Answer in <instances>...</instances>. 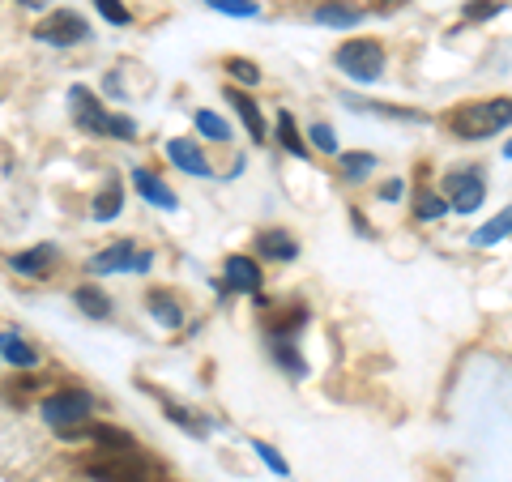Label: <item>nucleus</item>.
Here are the masks:
<instances>
[{
    "instance_id": "f257e3e1",
    "label": "nucleus",
    "mask_w": 512,
    "mask_h": 482,
    "mask_svg": "<svg viewBox=\"0 0 512 482\" xmlns=\"http://www.w3.org/2000/svg\"><path fill=\"white\" fill-rule=\"evenodd\" d=\"M512 124V94L508 99H483V103H466L448 116V128L461 141H487L495 133H504Z\"/></svg>"
},
{
    "instance_id": "f03ea898",
    "label": "nucleus",
    "mask_w": 512,
    "mask_h": 482,
    "mask_svg": "<svg viewBox=\"0 0 512 482\" xmlns=\"http://www.w3.org/2000/svg\"><path fill=\"white\" fill-rule=\"evenodd\" d=\"M69 103H73V120L86 128L90 137H120V141H133L137 137V124L124 120V116H111V111L94 99L86 86H73L69 90Z\"/></svg>"
},
{
    "instance_id": "7ed1b4c3",
    "label": "nucleus",
    "mask_w": 512,
    "mask_h": 482,
    "mask_svg": "<svg viewBox=\"0 0 512 482\" xmlns=\"http://www.w3.org/2000/svg\"><path fill=\"white\" fill-rule=\"evenodd\" d=\"M333 60H338V69L346 77H355V82H376L384 73V47L376 39H346Z\"/></svg>"
},
{
    "instance_id": "20e7f679",
    "label": "nucleus",
    "mask_w": 512,
    "mask_h": 482,
    "mask_svg": "<svg viewBox=\"0 0 512 482\" xmlns=\"http://www.w3.org/2000/svg\"><path fill=\"white\" fill-rule=\"evenodd\" d=\"M90 410H94V401L82 389H60V393H52L43 401V419L52 423L60 436H64V431H73V427H86Z\"/></svg>"
},
{
    "instance_id": "39448f33",
    "label": "nucleus",
    "mask_w": 512,
    "mask_h": 482,
    "mask_svg": "<svg viewBox=\"0 0 512 482\" xmlns=\"http://www.w3.org/2000/svg\"><path fill=\"white\" fill-rule=\"evenodd\" d=\"M86 474L94 482H146V461L133 457V448L128 453H111V457H99V461H90L86 465Z\"/></svg>"
},
{
    "instance_id": "423d86ee",
    "label": "nucleus",
    "mask_w": 512,
    "mask_h": 482,
    "mask_svg": "<svg viewBox=\"0 0 512 482\" xmlns=\"http://www.w3.org/2000/svg\"><path fill=\"white\" fill-rule=\"evenodd\" d=\"M35 35H39L43 43H52V47H73V43H82V39L90 35V26H86L82 13H73V9H56L52 18H43V22H39Z\"/></svg>"
},
{
    "instance_id": "0eeeda50",
    "label": "nucleus",
    "mask_w": 512,
    "mask_h": 482,
    "mask_svg": "<svg viewBox=\"0 0 512 482\" xmlns=\"http://www.w3.org/2000/svg\"><path fill=\"white\" fill-rule=\"evenodd\" d=\"M444 188H448V210H457V214H474L487 197V184L478 171H453L444 180Z\"/></svg>"
},
{
    "instance_id": "6e6552de",
    "label": "nucleus",
    "mask_w": 512,
    "mask_h": 482,
    "mask_svg": "<svg viewBox=\"0 0 512 482\" xmlns=\"http://www.w3.org/2000/svg\"><path fill=\"white\" fill-rule=\"evenodd\" d=\"M303 325H308V308L303 303H261V329L269 337H291Z\"/></svg>"
},
{
    "instance_id": "1a4fd4ad",
    "label": "nucleus",
    "mask_w": 512,
    "mask_h": 482,
    "mask_svg": "<svg viewBox=\"0 0 512 482\" xmlns=\"http://www.w3.org/2000/svg\"><path fill=\"white\" fill-rule=\"evenodd\" d=\"M167 158L180 171H188V175H214L210 171V158L201 154V146L197 141H184V137H175V141H167Z\"/></svg>"
},
{
    "instance_id": "9d476101",
    "label": "nucleus",
    "mask_w": 512,
    "mask_h": 482,
    "mask_svg": "<svg viewBox=\"0 0 512 482\" xmlns=\"http://www.w3.org/2000/svg\"><path fill=\"white\" fill-rule=\"evenodd\" d=\"M227 286L231 291L256 295L261 291V265H256L252 256H227Z\"/></svg>"
},
{
    "instance_id": "9b49d317",
    "label": "nucleus",
    "mask_w": 512,
    "mask_h": 482,
    "mask_svg": "<svg viewBox=\"0 0 512 482\" xmlns=\"http://www.w3.org/2000/svg\"><path fill=\"white\" fill-rule=\"evenodd\" d=\"M256 252H261L265 261H295L299 244H295L291 231H261L256 235Z\"/></svg>"
},
{
    "instance_id": "f8f14e48",
    "label": "nucleus",
    "mask_w": 512,
    "mask_h": 482,
    "mask_svg": "<svg viewBox=\"0 0 512 482\" xmlns=\"http://www.w3.org/2000/svg\"><path fill=\"white\" fill-rule=\"evenodd\" d=\"M312 18H316V22H325V26L346 30V26H359V22H363V9H359V5H350V0H325V5H316V9H312Z\"/></svg>"
},
{
    "instance_id": "ddd939ff",
    "label": "nucleus",
    "mask_w": 512,
    "mask_h": 482,
    "mask_svg": "<svg viewBox=\"0 0 512 482\" xmlns=\"http://www.w3.org/2000/svg\"><path fill=\"white\" fill-rule=\"evenodd\" d=\"M52 261H56V248L39 244L30 252H18L9 265H13V273H26V278H47V273H52Z\"/></svg>"
},
{
    "instance_id": "4468645a",
    "label": "nucleus",
    "mask_w": 512,
    "mask_h": 482,
    "mask_svg": "<svg viewBox=\"0 0 512 482\" xmlns=\"http://www.w3.org/2000/svg\"><path fill=\"white\" fill-rule=\"evenodd\" d=\"M133 261H137L133 244H128V239H120V244H111L107 252L94 256V261H90V273H124V269H133Z\"/></svg>"
},
{
    "instance_id": "2eb2a0df",
    "label": "nucleus",
    "mask_w": 512,
    "mask_h": 482,
    "mask_svg": "<svg viewBox=\"0 0 512 482\" xmlns=\"http://www.w3.org/2000/svg\"><path fill=\"white\" fill-rule=\"evenodd\" d=\"M133 184H137V192H141V197H146L150 205H158V210H175V205H180V201H175V192L163 184V180H158V175H150V171H133Z\"/></svg>"
},
{
    "instance_id": "dca6fc26",
    "label": "nucleus",
    "mask_w": 512,
    "mask_h": 482,
    "mask_svg": "<svg viewBox=\"0 0 512 482\" xmlns=\"http://www.w3.org/2000/svg\"><path fill=\"white\" fill-rule=\"evenodd\" d=\"M146 308H150V316L158 320V325H167V329H180V325H184V312H180V303H175L167 291H150Z\"/></svg>"
},
{
    "instance_id": "f3484780",
    "label": "nucleus",
    "mask_w": 512,
    "mask_h": 482,
    "mask_svg": "<svg viewBox=\"0 0 512 482\" xmlns=\"http://www.w3.org/2000/svg\"><path fill=\"white\" fill-rule=\"evenodd\" d=\"M227 103H231V107L239 111V120L248 124V133H252L256 141H261V137H265V120H261V107H256V103L248 99L244 90H227Z\"/></svg>"
},
{
    "instance_id": "a211bd4d",
    "label": "nucleus",
    "mask_w": 512,
    "mask_h": 482,
    "mask_svg": "<svg viewBox=\"0 0 512 482\" xmlns=\"http://www.w3.org/2000/svg\"><path fill=\"white\" fill-rule=\"evenodd\" d=\"M73 303H77V308H82L86 316H94V320H107V316H111V299L99 291V286H77Z\"/></svg>"
},
{
    "instance_id": "6ab92c4d",
    "label": "nucleus",
    "mask_w": 512,
    "mask_h": 482,
    "mask_svg": "<svg viewBox=\"0 0 512 482\" xmlns=\"http://www.w3.org/2000/svg\"><path fill=\"white\" fill-rule=\"evenodd\" d=\"M0 355H5L13 367H35V363H39V355L22 342L18 333H0Z\"/></svg>"
},
{
    "instance_id": "aec40b11",
    "label": "nucleus",
    "mask_w": 512,
    "mask_h": 482,
    "mask_svg": "<svg viewBox=\"0 0 512 482\" xmlns=\"http://www.w3.org/2000/svg\"><path fill=\"white\" fill-rule=\"evenodd\" d=\"M120 205H124V188H120V184H107L99 197H94V210H90V214L99 218V222H111V218L120 214Z\"/></svg>"
},
{
    "instance_id": "412c9836",
    "label": "nucleus",
    "mask_w": 512,
    "mask_h": 482,
    "mask_svg": "<svg viewBox=\"0 0 512 482\" xmlns=\"http://www.w3.org/2000/svg\"><path fill=\"white\" fill-rule=\"evenodd\" d=\"M278 141H282V150H291L295 158L308 154V146H303L299 128H295V120H291V111H282V116H278Z\"/></svg>"
},
{
    "instance_id": "4be33fe9",
    "label": "nucleus",
    "mask_w": 512,
    "mask_h": 482,
    "mask_svg": "<svg viewBox=\"0 0 512 482\" xmlns=\"http://www.w3.org/2000/svg\"><path fill=\"white\" fill-rule=\"evenodd\" d=\"M508 231H512V205H508L504 214H495L487 227H478V231H474V244H495V239H504Z\"/></svg>"
},
{
    "instance_id": "5701e85b",
    "label": "nucleus",
    "mask_w": 512,
    "mask_h": 482,
    "mask_svg": "<svg viewBox=\"0 0 512 482\" xmlns=\"http://www.w3.org/2000/svg\"><path fill=\"white\" fill-rule=\"evenodd\" d=\"M197 133L210 137V141H227L231 137V124L218 116V111H197Z\"/></svg>"
},
{
    "instance_id": "b1692460",
    "label": "nucleus",
    "mask_w": 512,
    "mask_h": 482,
    "mask_svg": "<svg viewBox=\"0 0 512 482\" xmlns=\"http://www.w3.org/2000/svg\"><path fill=\"white\" fill-rule=\"evenodd\" d=\"M444 210H448V205H444V201H440L431 188H419V192H414V218L431 222V218H440Z\"/></svg>"
},
{
    "instance_id": "393cba45",
    "label": "nucleus",
    "mask_w": 512,
    "mask_h": 482,
    "mask_svg": "<svg viewBox=\"0 0 512 482\" xmlns=\"http://www.w3.org/2000/svg\"><path fill=\"white\" fill-rule=\"evenodd\" d=\"M222 69H227L235 82H244V86H256V82H261V69H256L252 60H244V56H231L227 64H222Z\"/></svg>"
},
{
    "instance_id": "a878e982",
    "label": "nucleus",
    "mask_w": 512,
    "mask_h": 482,
    "mask_svg": "<svg viewBox=\"0 0 512 482\" xmlns=\"http://www.w3.org/2000/svg\"><path fill=\"white\" fill-rule=\"evenodd\" d=\"M376 167V158L372 154H342V171L350 175V180H363L367 171Z\"/></svg>"
},
{
    "instance_id": "bb28decb",
    "label": "nucleus",
    "mask_w": 512,
    "mask_h": 482,
    "mask_svg": "<svg viewBox=\"0 0 512 482\" xmlns=\"http://www.w3.org/2000/svg\"><path fill=\"white\" fill-rule=\"evenodd\" d=\"M210 9L231 13V18H256V5H252V0H210Z\"/></svg>"
},
{
    "instance_id": "cd10ccee",
    "label": "nucleus",
    "mask_w": 512,
    "mask_h": 482,
    "mask_svg": "<svg viewBox=\"0 0 512 482\" xmlns=\"http://www.w3.org/2000/svg\"><path fill=\"white\" fill-rule=\"evenodd\" d=\"M274 355H278V363H282V367H291L295 376H303V372H308V367H303V359L295 355L291 346H286V337H274Z\"/></svg>"
},
{
    "instance_id": "c85d7f7f",
    "label": "nucleus",
    "mask_w": 512,
    "mask_h": 482,
    "mask_svg": "<svg viewBox=\"0 0 512 482\" xmlns=\"http://www.w3.org/2000/svg\"><path fill=\"white\" fill-rule=\"evenodd\" d=\"M312 146L325 150V154H338V137H333L329 124H316V128H312Z\"/></svg>"
},
{
    "instance_id": "c756f323",
    "label": "nucleus",
    "mask_w": 512,
    "mask_h": 482,
    "mask_svg": "<svg viewBox=\"0 0 512 482\" xmlns=\"http://www.w3.org/2000/svg\"><path fill=\"white\" fill-rule=\"evenodd\" d=\"M252 448H256V457H261L265 465H269V470H274V474H286V461L274 453V448H269L265 440H252Z\"/></svg>"
},
{
    "instance_id": "7c9ffc66",
    "label": "nucleus",
    "mask_w": 512,
    "mask_h": 482,
    "mask_svg": "<svg viewBox=\"0 0 512 482\" xmlns=\"http://www.w3.org/2000/svg\"><path fill=\"white\" fill-rule=\"evenodd\" d=\"M94 5H99V13L107 22H116V26H124L128 22V9L120 5V0H94Z\"/></svg>"
},
{
    "instance_id": "2f4dec72",
    "label": "nucleus",
    "mask_w": 512,
    "mask_h": 482,
    "mask_svg": "<svg viewBox=\"0 0 512 482\" xmlns=\"http://www.w3.org/2000/svg\"><path fill=\"white\" fill-rule=\"evenodd\" d=\"M495 9H500L495 0H478V5H470V9H466V18H470V22H483V18H491Z\"/></svg>"
},
{
    "instance_id": "473e14b6",
    "label": "nucleus",
    "mask_w": 512,
    "mask_h": 482,
    "mask_svg": "<svg viewBox=\"0 0 512 482\" xmlns=\"http://www.w3.org/2000/svg\"><path fill=\"white\" fill-rule=\"evenodd\" d=\"M380 197H384V201H393V197H402V184H397V180H389V184H384V188H380Z\"/></svg>"
},
{
    "instance_id": "72a5a7b5",
    "label": "nucleus",
    "mask_w": 512,
    "mask_h": 482,
    "mask_svg": "<svg viewBox=\"0 0 512 482\" xmlns=\"http://www.w3.org/2000/svg\"><path fill=\"white\" fill-rule=\"evenodd\" d=\"M22 5H30V9H43V5H47V0H22Z\"/></svg>"
},
{
    "instance_id": "f704fd0d",
    "label": "nucleus",
    "mask_w": 512,
    "mask_h": 482,
    "mask_svg": "<svg viewBox=\"0 0 512 482\" xmlns=\"http://www.w3.org/2000/svg\"><path fill=\"white\" fill-rule=\"evenodd\" d=\"M504 154H508V158H512V141H508V150H504Z\"/></svg>"
}]
</instances>
